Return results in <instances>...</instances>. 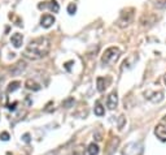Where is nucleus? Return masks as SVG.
I'll list each match as a JSON object with an SVG mask.
<instances>
[{
  "mask_svg": "<svg viewBox=\"0 0 166 155\" xmlns=\"http://www.w3.org/2000/svg\"><path fill=\"white\" fill-rule=\"evenodd\" d=\"M49 48H51V43L48 39L44 37H39L33 39L27 45L23 55L29 59H33V60H38V59L44 57L49 52Z\"/></svg>",
  "mask_w": 166,
  "mask_h": 155,
  "instance_id": "obj_1",
  "label": "nucleus"
},
{
  "mask_svg": "<svg viewBox=\"0 0 166 155\" xmlns=\"http://www.w3.org/2000/svg\"><path fill=\"white\" fill-rule=\"evenodd\" d=\"M120 55H121V51L118 47H109L108 50H105V52L101 56L102 64H110V63L117 61L120 59Z\"/></svg>",
  "mask_w": 166,
  "mask_h": 155,
  "instance_id": "obj_2",
  "label": "nucleus"
},
{
  "mask_svg": "<svg viewBox=\"0 0 166 155\" xmlns=\"http://www.w3.org/2000/svg\"><path fill=\"white\" fill-rule=\"evenodd\" d=\"M143 154V145L140 142H132L125 146L123 155H141Z\"/></svg>",
  "mask_w": 166,
  "mask_h": 155,
  "instance_id": "obj_3",
  "label": "nucleus"
},
{
  "mask_svg": "<svg viewBox=\"0 0 166 155\" xmlns=\"http://www.w3.org/2000/svg\"><path fill=\"white\" fill-rule=\"evenodd\" d=\"M132 11L134 9H127V11L122 12L121 17H120V20H118V26L125 27V26H127L129 23L132 21Z\"/></svg>",
  "mask_w": 166,
  "mask_h": 155,
  "instance_id": "obj_4",
  "label": "nucleus"
},
{
  "mask_svg": "<svg viewBox=\"0 0 166 155\" xmlns=\"http://www.w3.org/2000/svg\"><path fill=\"white\" fill-rule=\"evenodd\" d=\"M145 98L148 101H151L153 103H159L164 99V93L162 91H157V93H151V91H147L145 93Z\"/></svg>",
  "mask_w": 166,
  "mask_h": 155,
  "instance_id": "obj_5",
  "label": "nucleus"
},
{
  "mask_svg": "<svg viewBox=\"0 0 166 155\" xmlns=\"http://www.w3.org/2000/svg\"><path fill=\"white\" fill-rule=\"evenodd\" d=\"M55 23V17L52 14H43V17L40 20V25L44 27V29H48Z\"/></svg>",
  "mask_w": 166,
  "mask_h": 155,
  "instance_id": "obj_6",
  "label": "nucleus"
},
{
  "mask_svg": "<svg viewBox=\"0 0 166 155\" xmlns=\"http://www.w3.org/2000/svg\"><path fill=\"white\" fill-rule=\"evenodd\" d=\"M118 104V97H117V93L116 91H113V93H110V95L108 97V101H106V106H108L109 110H114Z\"/></svg>",
  "mask_w": 166,
  "mask_h": 155,
  "instance_id": "obj_7",
  "label": "nucleus"
},
{
  "mask_svg": "<svg viewBox=\"0 0 166 155\" xmlns=\"http://www.w3.org/2000/svg\"><path fill=\"white\" fill-rule=\"evenodd\" d=\"M155 134L157 136L160 141L166 142V126L164 125H157L156 129H155Z\"/></svg>",
  "mask_w": 166,
  "mask_h": 155,
  "instance_id": "obj_8",
  "label": "nucleus"
},
{
  "mask_svg": "<svg viewBox=\"0 0 166 155\" xmlns=\"http://www.w3.org/2000/svg\"><path fill=\"white\" fill-rule=\"evenodd\" d=\"M39 9H42V8H46V7H48L51 11L53 12V13H57L58 11H60V7H58V4L56 0H51V2H48L47 4H39Z\"/></svg>",
  "mask_w": 166,
  "mask_h": 155,
  "instance_id": "obj_9",
  "label": "nucleus"
},
{
  "mask_svg": "<svg viewBox=\"0 0 166 155\" xmlns=\"http://www.w3.org/2000/svg\"><path fill=\"white\" fill-rule=\"evenodd\" d=\"M10 42H12V45H13L16 48H19V47L22 46V42H23V37H22V34H19V33H14L13 35H12V38H10Z\"/></svg>",
  "mask_w": 166,
  "mask_h": 155,
  "instance_id": "obj_10",
  "label": "nucleus"
},
{
  "mask_svg": "<svg viewBox=\"0 0 166 155\" xmlns=\"http://www.w3.org/2000/svg\"><path fill=\"white\" fill-rule=\"evenodd\" d=\"M96 82H97V90L100 91H104L106 87H108V83L110 82V78H104V77H97V79H96Z\"/></svg>",
  "mask_w": 166,
  "mask_h": 155,
  "instance_id": "obj_11",
  "label": "nucleus"
},
{
  "mask_svg": "<svg viewBox=\"0 0 166 155\" xmlns=\"http://www.w3.org/2000/svg\"><path fill=\"white\" fill-rule=\"evenodd\" d=\"M25 68H26V63L25 61H18L17 64L14 65V68L10 70V72H12V74H19Z\"/></svg>",
  "mask_w": 166,
  "mask_h": 155,
  "instance_id": "obj_12",
  "label": "nucleus"
},
{
  "mask_svg": "<svg viewBox=\"0 0 166 155\" xmlns=\"http://www.w3.org/2000/svg\"><path fill=\"white\" fill-rule=\"evenodd\" d=\"M25 86L29 90H34V91L40 90V85H39V83H37L35 81H33V79H27V81L25 82Z\"/></svg>",
  "mask_w": 166,
  "mask_h": 155,
  "instance_id": "obj_13",
  "label": "nucleus"
},
{
  "mask_svg": "<svg viewBox=\"0 0 166 155\" xmlns=\"http://www.w3.org/2000/svg\"><path fill=\"white\" fill-rule=\"evenodd\" d=\"M19 85H21V82H19V81H13V82H10L9 85H8L7 91H8V93H13V91H16V90L18 89Z\"/></svg>",
  "mask_w": 166,
  "mask_h": 155,
  "instance_id": "obj_14",
  "label": "nucleus"
},
{
  "mask_svg": "<svg viewBox=\"0 0 166 155\" xmlns=\"http://www.w3.org/2000/svg\"><path fill=\"white\" fill-rule=\"evenodd\" d=\"M87 153H88V155H97L99 154V146L96 144H91L88 146V149H87Z\"/></svg>",
  "mask_w": 166,
  "mask_h": 155,
  "instance_id": "obj_15",
  "label": "nucleus"
},
{
  "mask_svg": "<svg viewBox=\"0 0 166 155\" xmlns=\"http://www.w3.org/2000/svg\"><path fill=\"white\" fill-rule=\"evenodd\" d=\"M95 115H97V116H102V115L105 113V111H104V107H102L100 103H96V106H95Z\"/></svg>",
  "mask_w": 166,
  "mask_h": 155,
  "instance_id": "obj_16",
  "label": "nucleus"
},
{
  "mask_svg": "<svg viewBox=\"0 0 166 155\" xmlns=\"http://www.w3.org/2000/svg\"><path fill=\"white\" fill-rule=\"evenodd\" d=\"M70 155H84V150H83L82 146H78V147H76L70 153Z\"/></svg>",
  "mask_w": 166,
  "mask_h": 155,
  "instance_id": "obj_17",
  "label": "nucleus"
},
{
  "mask_svg": "<svg viewBox=\"0 0 166 155\" xmlns=\"http://www.w3.org/2000/svg\"><path fill=\"white\" fill-rule=\"evenodd\" d=\"M77 12V5L74 3H70L68 5V13L69 14H74Z\"/></svg>",
  "mask_w": 166,
  "mask_h": 155,
  "instance_id": "obj_18",
  "label": "nucleus"
},
{
  "mask_svg": "<svg viewBox=\"0 0 166 155\" xmlns=\"http://www.w3.org/2000/svg\"><path fill=\"white\" fill-rule=\"evenodd\" d=\"M73 103H74V99H73V98H69V99H68V101L62 102V106H64V107H66V108H69V107H70V106H72V104H73Z\"/></svg>",
  "mask_w": 166,
  "mask_h": 155,
  "instance_id": "obj_19",
  "label": "nucleus"
},
{
  "mask_svg": "<svg viewBox=\"0 0 166 155\" xmlns=\"http://www.w3.org/2000/svg\"><path fill=\"white\" fill-rule=\"evenodd\" d=\"M0 140H1V141H8V140H9V133L3 132L1 134H0Z\"/></svg>",
  "mask_w": 166,
  "mask_h": 155,
  "instance_id": "obj_20",
  "label": "nucleus"
},
{
  "mask_svg": "<svg viewBox=\"0 0 166 155\" xmlns=\"http://www.w3.org/2000/svg\"><path fill=\"white\" fill-rule=\"evenodd\" d=\"M22 140H23V142H26V144H29V142H30V134H29V133L23 134V136H22Z\"/></svg>",
  "mask_w": 166,
  "mask_h": 155,
  "instance_id": "obj_21",
  "label": "nucleus"
},
{
  "mask_svg": "<svg viewBox=\"0 0 166 155\" xmlns=\"http://www.w3.org/2000/svg\"><path fill=\"white\" fill-rule=\"evenodd\" d=\"M16 106H17V102H14L13 104H9V106H8V110H10V111H14V110H16Z\"/></svg>",
  "mask_w": 166,
  "mask_h": 155,
  "instance_id": "obj_22",
  "label": "nucleus"
},
{
  "mask_svg": "<svg viewBox=\"0 0 166 155\" xmlns=\"http://www.w3.org/2000/svg\"><path fill=\"white\" fill-rule=\"evenodd\" d=\"M72 64H73V61H69V63H66V64H65V68L68 69V70H70V65H72Z\"/></svg>",
  "mask_w": 166,
  "mask_h": 155,
  "instance_id": "obj_23",
  "label": "nucleus"
},
{
  "mask_svg": "<svg viewBox=\"0 0 166 155\" xmlns=\"http://www.w3.org/2000/svg\"><path fill=\"white\" fill-rule=\"evenodd\" d=\"M164 81H165V83H166V74H165V77H164Z\"/></svg>",
  "mask_w": 166,
  "mask_h": 155,
  "instance_id": "obj_24",
  "label": "nucleus"
},
{
  "mask_svg": "<svg viewBox=\"0 0 166 155\" xmlns=\"http://www.w3.org/2000/svg\"><path fill=\"white\" fill-rule=\"evenodd\" d=\"M164 120H165V121H166V115H165V117H164Z\"/></svg>",
  "mask_w": 166,
  "mask_h": 155,
  "instance_id": "obj_25",
  "label": "nucleus"
}]
</instances>
